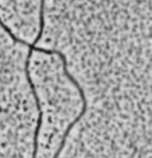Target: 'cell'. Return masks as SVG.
<instances>
[{
  "label": "cell",
  "instance_id": "cell-1",
  "mask_svg": "<svg viewBox=\"0 0 152 158\" xmlns=\"http://www.w3.org/2000/svg\"><path fill=\"white\" fill-rule=\"evenodd\" d=\"M44 10H45V0H40V5H39V31L38 35L36 37V40H33V44L36 45L38 42L40 40L42 36H43V30H44Z\"/></svg>",
  "mask_w": 152,
  "mask_h": 158
}]
</instances>
